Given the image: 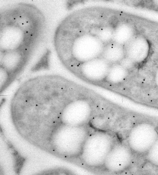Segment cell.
Here are the masks:
<instances>
[{
  "instance_id": "6",
  "label": "cell",
  "mask_w": 158,
  "mask_h": 175,
  "mask_svg": "<svg viewBox=\"0 0 158 175\" xmlns=\"http://www.w3.org/2000/svg\"><path fill=\"white\" fill-rule=\"evenodd\" d=\"M110 67L105 80L110 83L118 84L123 82L127 77L129 70L121 64L118 71Z\"/></svg>"
},
{
  "instance_id": "4",
  "label": "cell",
  "mask_w": 158,
  "mask_h": 175,
  "mask_svg": "<svg viewBox=\"0 0 158 175\" xmlns=\"http://www.w3.org/2000/svg\"><path fill=\"white\" fill-rule=\"evenodd\" d=\"M130 160V153L128 148L117 141L108 153L103 166L108 171L118 173L125 169Z\"/></svg>"
},
{
  "instance_id": "7",
  "label": "cell",
  "mask_w": 158,
  "mask_h": 175,
  "mask_svg": "<svg viewBox=\"0 0 158 175\" xmlns=\"http://www.w3.org/2000/svg\"><path fill=\"white\" fill-rule=\"evenodd\" d=\"M154 81L156 86L158 88V67L156 70L155 73Z\"/></svg>"
},
{
  "instance_id": "1",
  "label": "cell",
  "mask_w": 158,
  "mask_h": 175,
  "mask_svg": "<svg viewBox=\"0 0 158 175\" xmlns=\"http://www.w3.org/2000/svg\"><path fill=\"white\" fill-rule=\"evenodd\" d=\"M70 90L68 81L59 75L31 78L20 86L11 100L13 117L17 120L58 118L73 100Z\"/></svg>"
},
{
  "instance_id": "3",
  "label": "cell",
  "mask_w": 158,
  "mask_h": 175,
  "mask_svg": "<svg viewBox=\"0 0 158 175\" xmlns=\"http://www.w3.org/2000/svg\"><path fill=\"white\" fill-rule=\"evenodd\" d=\"M125 45V56L135 65L143 63L147 60L150 53V45L144 36L136 34Z\"/></svg>"
},
{
  "instance_id": "2",
  "label": "cell",
  "mask_w": 158,
  "mask_h": 175,
  "mask_svg": "<svg viewBox=\"0 0 158 175\" xmlns=\"http://www.w3.org/2000/svg\"><path fill=\"white\" fill-rule=\"evenodd\" d=\"M117 141L115 136L110 132L97 130L89 132L79 157L88 167L103 166L108 153Z\"/></svg>"
},
{
  "instance_id": "5",
  "label": "cell",
  "mask_w": 158,
  "mask_h": 175,
  "mask_svg": "<svg viewBox=\"0 0 158 175\" xmlns=\"http://www.w3.org/2000/svg\"><path fill=\"white\" fill-rule=\"evenodd\" d=\"M68 105L71 110L69 125L84 126L90 122L92 110L88 102L81 100H72Z\"/></svg>"
}]
</instances>
